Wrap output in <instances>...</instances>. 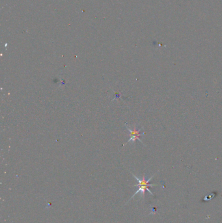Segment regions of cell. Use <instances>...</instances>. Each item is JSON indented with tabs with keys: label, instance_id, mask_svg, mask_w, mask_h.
I'll use <instances>...</instances> for the list:
<instances>
[{
	"label": "cell",
	"instance_id": "obj_1",
	"mask_svg": "<svg viewBox=\"0 0 222 223\" xmlns=\"http://www.w3.org/2000/svg\"><path fill=\"white\" fill-rule=\"evenodd\" d=\"M132 175H133V176L134 177V178H135L136 180L138 181V185H136L135 186L138 187L139 189H138V190L137 191L136 193L134 194V195L132 196L131 199L133 198L137 194H138L139 193H141V195L144 196L145 193V191H148L149 193L151 194V195L154 196V194L152 193V192L150 190H149V187H153V186H156L157 185H155V184H150V183H149V181H150L152 180V179H153V178L154 177V176H152V177H151L150 178L148 179V180H146L145 177V176H143V178H142V179H139V178H138V177H137V176H136L135 175L133 174V173H132Z\"/></svg>",
	"mask_w": 222,
	"mask_h": 223
},
{
	"label": "cell",
	"instance_id": "obj_2",
	"mask_svg": "<svg viewBox=\"0 0 222 223\" xmlns=\"http://www.w3.org/2000/svg\"><path fill=\"white\" fill-rule=\"evenodd\" d=\"M126 129H128V131L130 132V134H129V136H130V139L128 140V141L127 142V143H129L130 142H135L136 140H138L139 142H141V143L143 144V142H142L140 139H139V136H143L144 135V133L143 134H140L139 133H140L141 129L143 128H141L140 129H139V130H136V126L134 127V128L133 130H132V129H130V128L128 127L127 126V125L126 124Z\"/></svg>",
	"mask_w": 222,
	"mask_h": 223
}]
</instances>
